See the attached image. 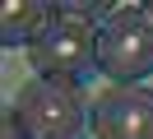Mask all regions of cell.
I'll list each match as a JSON object with an SVG mask.
<instances>
[{"label":"cell","instance_id":"6da1fadb","mask_svg":"<svg viewBox=\"0 0 153 139\" xmlns=\"http://www.w3.org/2000/svg\"><path fill=\"white\" fill-rule=\"evenodd\" d=\"M14 111H19L23 139H88L93 130L88 93L74 79H42V74L23 79Z\"/></svg>","mask_w":153,"mask_h":139},{"label":"cell","instance_id":"7a4b0ae2","mask_svg":"<svg viewBox=\"0 0 153 139\" xmlns=\"http://www.w3.org/2000/svg\"><path fill=\"white\" fill-rule=\"evenodd\" d=\"M97 74L111 83H139L153 74V19L144 5H121L97 28Z\"/></svg>","mask_w":153,"mask_h":139},{"label":"cell","instance_id":"3957f363","mask_svg":"<svg viewBox=\"0 0 153 139\" xmlns=\"http://www.w3.org/2000/svg\"><path fill=\"white\" fill-rule=\"evenodd\" d=\"M28 65L42 79H74V83H84L97 70V28L79 23V19H70V14L56 9L47 33L28 46Z\"/></svg>","mask_w":153,"mask_h":139},{"label":"cell","instance_id":"277c9868","mask_svg":"<svg viewBox=\"0 0 153 139\" xmlns=\"http://www.w3.org/2000/svg\"><path fill=\"white\" fill-rule=\"evenodd\" d=\"M93 135L97 139H153V88L111 83L93 97Z\"/></svg>","mask_w":153,"mask_h":139},{"label":"cell","instance_id":"5b68a950","mask_svg":"<svg viewBox=\"0 0 153 139\" xmlns=\"http://www.w3.org/2000/svg\"><path fill=\"white\" fill-rule=\"evenodd\" d=\"M51 14H56V5H47V0H10L0 9V42L5 46H33L47 33Z\"/></svg>","mask_w":153,"mask_h":139},{"label":"cell","instance_id":"8992f818","mask_svg":"<svg viewBox=\"0 0 153 139\" xmlns=\"http://www.w3.org/2000/svg\"><path fill=\"white\" fill-rule=\"evenodd\" d=\"M56 9H60V14H70V19H79V23L102 28L121 5H111V0H56Z\"/></svg>","mask_w":153,"mask_h":139},{"label":"cell","instance_id":"52a82bcc","mask_svg":"<svg viewBox=\"0 0 153 139\" xmlns=\"http://www.w3.org/2000/svg\"><path fill=\"white\" fill-rule=\"evenodd\" d=\"M0 139H23V125H19V111H14V102L0 111Z\"/></svg>","mask_w":153,"mask_h":139},{"label":"cell","instance_id":"ba28073f","mask_svg":"<svg viewBox=\"0 0 153 139\" xmlns=\"http://www.w3.org/2000/svg\"><path fill=\"white\" fill-rule=\"evenodd\" d=\"M144 14H149V19H153V0H144Z\"/></svg>","mask_w":153,"mask_h":139}]
</instances>
